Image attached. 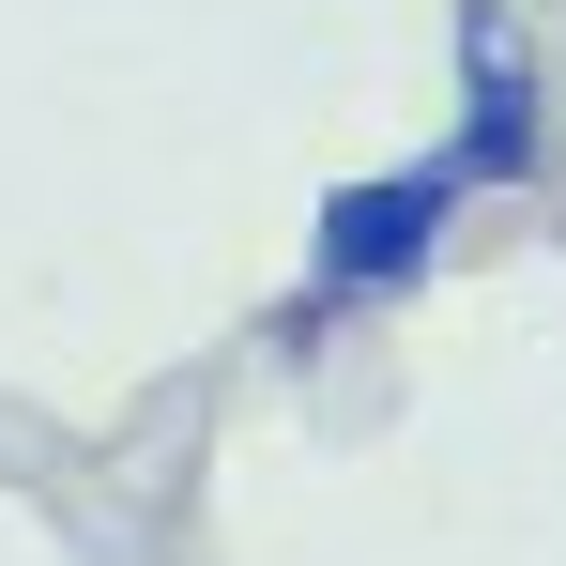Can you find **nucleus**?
<instances>
[{
	"instance_id": "nucleus-1",
	"label": "nucleus",
	"mask_w": 566,
	"mask_h": 566,
	"mask_svg": "<svg viewBox=\"0 0 566 566\" xmlns=\"http://www.w3.org/2000/svg\"><path fill=\"white\" fill-rule=\"evenodd\" d=\"M460 169L444 154H413V169H368V185H337L306 214V306L291 322H322V306H368V291H413L444 261V230H460Z\"/></svg>"
},
{
	"instance_id": "nucleus-2",
	"label": "nucleus",
	"mask_w": 566,
	"mask_h": 566,
	"mask_svg": "<svg viewBox=\"0 0 566 566\" xmlns=\"http://www.w3.org/2000/svg\"><path fill=\"white\" fill-rule=\"evenodd\" d=\"M536 62H521V31H505V15H460V154H444V169H460V185H536V169H552V123H536Z\"/></svg>"
}]
</instances>
